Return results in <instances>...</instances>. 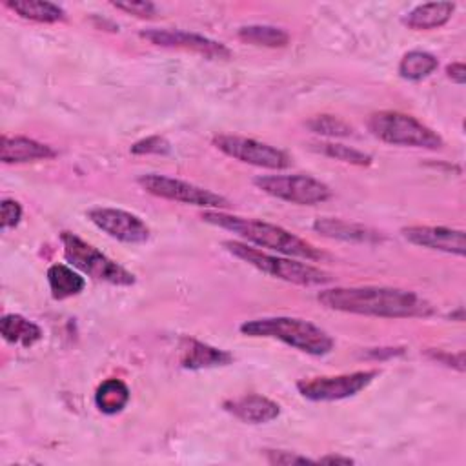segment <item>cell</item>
Segmentation results:
<instances>
[{"label":"cell","mask_w":466,"mask_h":466,"mask_svg":"<svg viewBox=\"0 0 466 466\" xmlns=\"http://www.w3.org/2000/svg\"><path fill=\"white\" fill-rule=\"evenodd\" d=\"M317 300L328 309L382 319H413L430 317L433 313V306L415 291L386 286L322 289Z\"/></svg>","instance_id":"obj_1"},{"label":"cell","mask_w":466,"mask_h":466,"mask_svg":"<svg viewBox=\"0 0 466 466\" xmlns=\"http://www.w3.org/2000/svg\"><path fill=\"white\" fill-rule=\"evenodd\" d=\"M200 218L211 226L233 231L235 235H238L240 238H244L251 244L273 249V251L288 255V257H299V258H306V260L326 258V253L317 249L313 244L306 242L304 238L293 235L291 231H288L277 224H269V222L257 220V218H246V217H238V215H229V213H224L218 209L204 211L200 215Z\"/></svg>","instance_id":"obj_2"},{"label":"cell","mask_w":466,"mask_h":466,"mask_svg":"<svg viewBox=\"0 0 466 466\" xmlns=\"http://www.w3.org/2000/svg\"><path fill=\"white\" fill-rule=\"evenodd\" d=\"M240 331L248 337L277 339L308 355H328L335 342L322 328L297 317H264L246 320L240 324Z\"/></svg>","instance_id":"obj_3"},{"label":"cell","mask_w":466,"mask_h":466,"mask_svg":"<svg viewBox=\"0 0 466 466\" xmlns=\"http://www.w3.org/2000/svg\"><path fill=\"white\" fill-rule=\"evenodd\" d=\"M222 246L235 255L237 258L244 260L246 264L257 268L262 273H268L275 279L297 284V286H324L331 282V275L324 269H319L311 264L299 262L286 257H277L264 253L260 249H255L244 242L238 240H224Z\"/></svg>","instance_id":"obj_4"},{"label":"cell","mask_w":466,"mask_h":466,"mask_svg":"<svg viewBox=\"0 0 466 466\" xmlns=\"http://www.w3.org/2000/svg\"><path fill=\"white\" fill-rule=\"evenodd\" d=\"M368 129L379 140L393 146L422 149H441L444 146V140L437 131L400 111H377L370 115Z\"/></svg>","instance_id":"obj_5"},{"label":"cell","mask_w":466,"mask_h":466,"mask_svg":"<svg viewBox=\"0 0 466 466\" xmlns=\"http://www.w3.org/2000/svg\"><path fill=\"white\" fill-rule=\"evenodd\" d=\"M60 240H62L66 260L73 264L76 269H80L82 273L115 286L135 284V275L131 271L122 268L118 262L111 260L107 255H104L100 249L87 244L75 233L62 231Z\"/></svg>","instance_id":"obj_6"},{"label":"cell","mask_w":466,"mask_h":466,"mask_svg":"<svg viewBox=\"0 0 466 466\" xmlns=\"http://www.w3.org/2000/svg\"><path fill=\"white\" fill-rule=\"evenodd\" d=\"M253 184L280 200L299 204V206H315L331 197V189L309 175H260L253 178Z\"/></svg>","instance_id":"obj_7"},{"label":"cell","mask_w":466,"mask_h":466,"mask_svg":"<svg viewBox=\"0 0 466 466\" xmlns=\"http://www.w3.org/2000/svg\"><path fill=\"white\" fill-rule=\"evenodd\" d=\"M137 182L144 191L166 200H175V202L191 204L198 208H213V209L229 206V200L226 197L167 175L146 173V175H140Z\"/></svg>","instance_id":"obj_8"},{"label":"cell","mask_w":466,"mask_h":466,"mask_svg":"<svg viewBox=\"0 0 466 466\" xmlns=\"http://www.w3.org/2000/svg\"><path fill=\"white\" fill-rule=\"evenodd\" d=\"M377 375L379 370H360L331 377H311L299 380L297 390L304 399L315 402L342 400L366 390Z\"/></svg>","instance_id":"obj_9"},{"label":"cell","mask_w":466,"mask_h":466,"mask_svg":"<svg viewBox=\"0 0 466 466\" xmlns=\"http://www.w3.org/2000/svg\"><path fill=\"white\" fill-rule=\"evenodd\" d=\"M213 146L224 155L266 169H286L289 166V157L282 149L246 137L237 135H217L213 137Z\"/></svg>","instance_id":"obj_10"},{"label":"cell","mask_w":466,"mask_h":466,"mask_svg":"<svg viewBox=\"0 0 466 466\" xmlns=\"http://www.w3.org/2000/svg\"><path fill=\"white\" fill-rule=\"evenodd\" d=\"M87 218L111 238L126 244H142L149 238L147 224L135 213L116 208H93Z\"/></svg>","instance_id":"obj_11"},{"label":"cell","mask_w":466,"mask_h":466,"mask_svg":"<svg viewBox=\"0 0 466 466\" xmlns=\"http://www.w3.org/2000/svg\"><path fill=\"white\" fill-rule=\"evenodd\" d=\"M140 36L151 42L153 46L186 49L211 60H226L231 56V51L224 44L213 38H208L204 35H197L182 29H146V31H140Z\"/></svg>","instance_id":"obj_12"},{"label":"cell","mask_w":466,"mask_h":466,"mask_svg":"<svg viewBox=\"0 0 466 466\" xmlns=\"http://www.w3.org/2000/svg\"><path fill=\"white\" fill-rule=\"evenodd\" d=\"M402 237L420 248L444 251L464 257L466 253V233L462 229L444 226H408L400 229Z\"/></svg>","instance_id":"obj_13"},{"label":"cell","mask_w":466,"mask_h":466,"mask_svg":"<svg viewBox=\"0 0 466 466\" xmlns=\"http://www.w3.org/2000/svg\"><path fill=\"white\" fill-rule=\"evenodd\" d=\"M224 410L249 424H264L280 415V406L277 402L257 393L226 400Z\"/></svg>","instance_id":"obj_14"},{"label":"cell","mask_w":466,"mask_h":466,"mask_svg":"<svg viewBox=\"0 0 466 466\" xmlns=\"http://www.w3.org/2000/svg\"><path fill=\"white\" fill-rule=\"evenodd\" d=\"M180 366L186 370H204L215 366H226L233 360L229 351L213 348L206 342L184 337L180 340Z\"/></svg>","instance_id":"obj_15"},{"label":"cell","mask_w":466,"mask_h":466,"mask_svg":"<svg viewBox=\"0 0 466 466\" xmlns=\"http://www.w3.org/2000/svg\"><path fill=\"white\" fill-rule=\"evenodd\" d=\"M56 157V151L29 137H2L0 147V160L4 164H24L35 160H47Z\"/></svg>","instance_id":"obj_16"},{"label":"cell","mask_w":466,"mask_h":466,"mask_svg":"<svg viewBox=\"0 0 466 466\" xmlns=\"http://www.w3.org/2000/svg\"><path fill=\"white\" fill-rule=\"evenodd\" d=\"M313 229L319 231L324 237L329 238H339V240H346V242H380L382 235L377 229H371L368 226L362 224H353V222H346L340 218H317L313 222Z\"/></svg>","instance_id":"obj_17"},{"label":"cell","mask_w":466,"mask_h":466,"mask_svg":"<svg viewBox=\"0 0 466 466\" xmlns=\"http://www.w3.org/2000/svg\"><path fill=\"white\" fill-rule=\"evenodd\" d=\"M455 11L453 2H428L413 7L404 18L402 24L415 31H430L444 25Z\"/></svg>","instance_id":"obj_18"},{"label":"cell","mask_w":466,"mask_h":466,"mask_svg":"<svg viewBox=\"0 0 466 466\" xmlns=\"http://www.w3.org/2000/svg\"><path fill=\"white\" fill-rule=\"evenodd\" d=\"M5 7L15 11L18 16L33 22H42V24H55L66 20V11L46 0H5Z\"/></svg>","instance_id":"obj_19"},{"label":"cell","mask_w":466,"mask_h":466,"mask_svg":"<svg viewBox=\"0 0 466 466\" xmlns=\"http://www.w3.org/2000/svg\"><path fill=\"white\" fill-rule=\"evenodd\" d=\"M0 333L7 342L20 344L24 348L33 346L42 339L40 326L16 313H7L2 317Z\"/></svg>","instance_id":"obj_20"},{"label":"cell","mask_w":466,"mask_h":466,"mask_svg":"<svg viewBox=\"0 0 466 466\" xmlns=\"http://www.w3.org/2000/svg\"><path fill=\"white\" fill-rule=\"evenodd\" d=\"M47 284L53 299L64 300L73 295H78L84 289L86 280L73 268L66 264H53L47 269Z\"/></svg>","instance_id":"obj_21"},{"label":"cell","mask_w":466,"mask_h":466,"mask_svg":"<svg viewBox=\"0 0 466 466\" xmlns=\"http://www.w3.org/2000/svg\"><path fill=\"white\" fill-rule=\"evenodd\" d=\"M129 402V388L120 379H106L95 391V404L106 415H115Z\"/></svg>","instance_id":"obj_22"},{"label":"cell","mask_w":466,"mask_h":466,"mask_svg":"<svg viewBox=\"0 0 466 466\" xmlns=\"http://www.w3.org/2000/svg\"><path fill=\"white\" fill-rule=\"evenodd\" d=\"M237 36L253 46L262 47H286L289 44V35L282 27L266 25V24H251L238 29Z\"/></svg>","instance_id":"obj_23"},{"label":"cell","mask_w":466,"mask_h":466,"mask_svg":"<svg viewBox=\"0 0 466 466\" xmlns=\"http://www.w3.org/2000/svg\"><path fill=\"white\" fill-rule=\"evenodd\" d=\"M437 67H439V60H437L435 55H431L428 51L413 49V51H408L400 58V62H399V75L404 80L419 82V80L430 76Z\"/></svg>","instance_id":"obj_24"},{"label":"cell","mask_w":466,"mask_h":466,"mask_svg":"<svg viewBox=\"0 0 466 466\" xmlns=\"http://www.w3.org/2000/svg\"><path fill=\"white\" fill-rule=\"evenodd\" d=\"M313 149L329 157V158L340 160V162H348V164H355V166H370L371 164V155H368L364 151H359L355 147L344 146V144L317 142V144H313Z\"/></svg>","instance_id":"obj_25"},{"label":"cell","mask_w":466,"mask_h":466,"mask_svg":"<svg viewBox=\"0 0 466 466\" xmlns=\"http://www.w3.org/2000/svg\"><path fill=\"white\" fill-rule=\"evenodd\" d=\"M306 127L317 135L324 137H350L353 127L335 115H315L306 122Z\"/></svg>","instance_id":"obj_26"},{"label":"cell","mask_w":466,"mask_h":466,"mask_svg":"<svg viewBox=\"0 0 466 466\" xmlns=\"http://www.w3.org/2000/svg\"><path fill=\"white\" fill-rule=\"evenodd\" d=\"M169 151H171V144L160 135L146 137L131 146L133 155H167Z\"/></svg>","instance_id":"obj_27"},{"label":"cell","mask_w":466,"mask_h":466,"mask_svg":"<svg viewBox=\"0 0 466 466\" xmlns=\"http://www.w3.org/2000/svg\"><path fill=\"white\" fill-rule=\"evenodd\" d=\"M113 7L124 11L127 15H135L138 18H151L157 13V5L146 0H124V2H111Z\"/></svg>","instance_id":"obj_28"},{"label":"cell","mask_w":466,"mask_h":466,"mask_svg":"<svg viewBox=\"0 0 466 466\" xmlns=\"http://www.w3.org/2000/svg\"><path fill=\"white\" fill-rule=\"evenodd\" d=\"M0 217H2V229H11L18 226L22 218V206L15 198H4L0 202Z\"/></svg>","instance_id":"obj_29"},{"label":"cell","mask_w":466,"mask_h":466,"mask_svg":"<svg viewBox=\"0 0 466 466\" xmlns=\"http://www.w3.org/2000/svg\"><path fill=\"white\" fill-rule=\"evenodd\" d=\"M266 459H268L269 464H279V466L317 462L315 459H309V457H306V455H299V453H295V451H286V450H266Z\"/></svg>","instance_id":"obj_30"},{"label":"cell","mask_w":466,"mask_h":466,"mask_svg":"<svg viewBox=\"0 0 466 466\" xmlns=\"http://www.w3.org/2000/svg\"><path fill=\"white\" fill-rule=\"evenodd\" d=\"M433 360L446 364L450 368H455L459 371H464V351L459 353H448V351H430L428 353Z\"/></svg>","instance_id":"obj_31"},{"label":"cell","mask_w":466,"mask_h":466,"mask_svg":"<svg viewBox=\"0 0 466 466\" xmlns=\"http://www.w3.org/2000/svg\"><path fill=\"white\" fill-rule=\"evenodd\" d=\"M446 76H448L451 82L462 86V84L466 82V67H464V64H462V62L448 64V66H446Z\"/></svg>","instance_id":"obj_32"},{"label":"cell","mask_w":466,"mask_h":466,"mask_svg":"<svg viewBox=\"0 0 466 466\" xmlns=\"http://www.w3.org/2000/svg\"><path fill=\"white\" fill-rule=\"evenodd\" d=\"M317 462H324V464H353V459L339 457V455H326V457L317 459Z\"/></svg>","instance_id":"obj_33"}]
</instances>
